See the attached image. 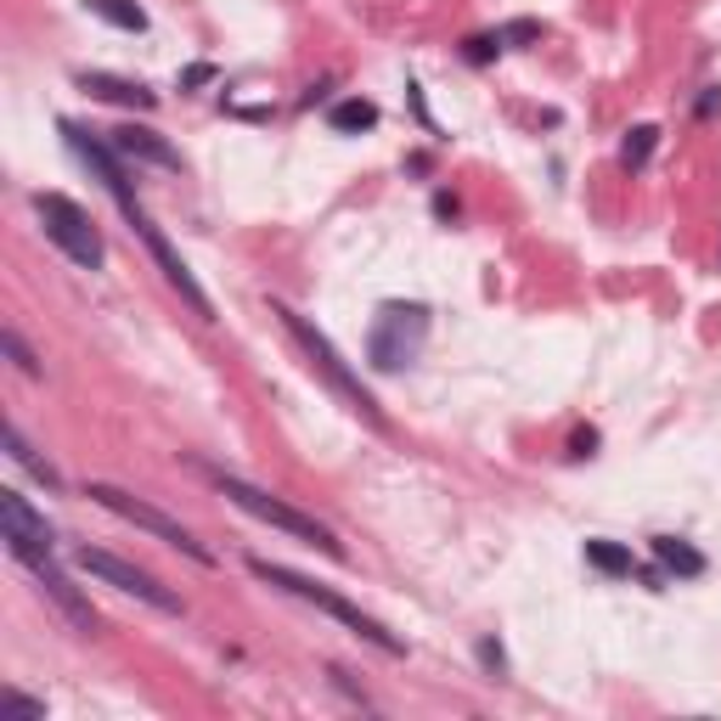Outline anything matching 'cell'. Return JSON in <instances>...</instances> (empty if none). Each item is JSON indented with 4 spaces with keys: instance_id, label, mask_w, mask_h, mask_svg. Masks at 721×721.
<instances>
[{
    "instance_id": "22",
    "label": "cell",
    "mask_w": 721,
    "mask_h": 721,
    "mask_svg": "<svg viewBox=\"0 0 721 721\" xmlns=\"http://www.w3.org/2000/svg\"><path fill=\"white\" fill-rule=\"evenodd\" d=\"M502 40H507V46H530V40H541V23H536V17H518V23L502 28Z\"/></svg>"
},
{
    "instance_id": "10",
    "label": "cell",
    "mask_w": 721,
    "mask_h": 721,
    "mask_svg": "<svg viewBox=\"0 0 721 721\" xmlns=\"http://www.w3.org/2000/svg\"><path fill=\"white\" fill-rule=\"evenodd\" d=\"M74 85L96 102H113V107H136V113H153L158 107V91H147L141 79H119V74H102V68H79Z\"/></svg>"
},
{
    "instance_id": "11",
    "label": "cell",
    "mask_w": 721,
    "mask_h": 721,
    "mask_svg": "<svg viewBox=\"0 0 721 721\" xmlns=\"http://www.w3.org/2000/svg\"><path fill=\"white\" fill-rule=\"evenodd\" d=\"M113 141V153L119 158H136V164H158V169H186L181 153L169 147V141L153 130V125H119V130H107Z\"/></svg>"
},
{
    "instance_id": "16",
    "label": "cell",
    "mask_w": 721,
    "mask_h": 721,
    "mask_svg": "<svg viewBox=\"0 0 721 721\" xmlns=\"http://www.w3.org/2000/svg\"><path fill=\"white\" fill-rule=\"evenodd\" d=\"M587 564L597 569V575H615V581H620V575H638V558H631V546H620V541H587Z\"/></svg>"
},
{
    "instance_id": "14",
    "label": "cell",
    "mask_w": 721,
    "mask_h": 721,
    "mask_svg": "<svg viewBox=\"0 0 721 721\" xmlns=\"http://www.w3.org/2000/svg\"><path fill=\"white\" fill-rule=\"evenodd\" d=\"M327 125H333L338 136H361V130L378 125V102H366V96H344V102L327 113Z\"/></svg>"
},
{
    "instance_id": "25",
    "label": "cell",
    "mask_w": 721,
    "mask_h": 721,
    "mask_svg": "<svg viewBox=\"0 0 721 721\" xmlns=\"http://www.w3.org/2000/svg\"><path fill=\"white\" fill-rule=\"evenodd\" d=\"M716 107H721V85H705V96H699V119H710Z\"/></svg>"
},
{
    "instance_id": "9",
    "label": "cell",
    "mask_w": 721,
    "mask_h": 721,
    "mask_svg": "<svg viewBox=\"0 0 721 721\" xmlns=\"http://www.w3.org/2000/svg\"><path fill=\"white\" fill-rule=\"evenodd\" d=\"M74 564H79L85 575H96V581L119 587L125 597H136V603H147V609H158V615H181V597L169 592V587L158 581V575H147V569L125 564L119 553H102V546H79V553H74Z\"/></svg>"
},
{
    "instance_id": "19",
    "label": "cell",
    "mask_w": 721,
    "mask_h": 721,
    "mask_svg": "<svg viewBox=\"0 0 721 721\" xmlns=\"http://www.w3.org/2000/svg\"><path fill=\"white\" fill-rule=\"evenodd\" d=\"M0 350H7V356L17 361V372H28V378H40V361H35V350L23 344V333H17V327H0Z\"/></svg>"
},
{
    "instance_id": "17",
    "label": "cell",
    "mask_w": 721,
    "mask_h": 721,
    "mask_svg": "<svg viewBox=\"0 0 721 721\" xmlns=\"http://www.w3.org/2000/svg\"><path fill=\"white\" fill-rule=\"evenodd\" d=\"M654 147H659V130L654 125H631L626 141H620V169H643L654 158Z\"/></svg>"
},
{
    "instance_id": "2",
    "label": "cell",
    "mask_w": 721,
    "mask_h": 721,
    "mask_svg": "<svg viewBox=\"0 0 721 721\" xmlns=\"http://www.w3.org/2000/svg\"><path fill=\"white\" fill-rule=\"evenodd\" d=\"M192 463V474H204L215 490L232 507H243L248 518H259V525H271V530H282V536H294V541H305V546H322L327 558H350L344 553V541L322 525L316 513H305V507H294V502H282V497H271V490H259V485H248L243 474H232V468H220V463H204V456H186Z\"/></svg>"
},
{
    "instance_id": "21",
    "label": "cell",
    "mask_w": 721,
    "mask_h": 721,
    "mask_svg": "<svg viewBox=\"0 0 721 721\" xmlns=\"http://www.w3.org/2000/svg\"><path fill=\"white\" fill-rule=\"evenodd\" d=\"M0 716H28V721H46V705L28 699V694H7L0 699Z\"/></svg>"
},
{
    "instance_id": "24",
    "label": "cell",
    "mask_w": 721,
    "mask_h": 721,
    "mask_svg": "<svg viewBox=\"0 0 721 721\" xmlns=\"http://www.w3.org/2000/svg\"><path fill=\"white\" fill-rule=\"evenodd\" d=\"M435 215H440V220H456V215H463V204H456L451 192H435Z\"/></svg>"
},
{
    "instance_id": "23",
    "label": "cell",
    "mask_w": 721,
    "mask_h": 721,
    "mask_svg": "<svg viewBox=\"0 0 721 721\" xmlns=\"http://www.w3.org/2000/svg\"><path fill=\"white\" fill-rule=\"evenodd\" d=\"M569 456H597V428H575V435H569Z\"/></svg>"
},
{
    "instance_id": "8",
    "label": "cell",
    "mask_w": 721,
    "mask_h": 721,
    "mask_svg": "<svg viewBox=\"0 0 721 721\" xmlns=\"http://www.w3.org/2000/svg\"><path fill=\"white\" fill-rule=\"evenodd\" d=\"M0 541H7V553H12V558H17L28 575H35V587H40V592L56 603V615H63V620L79 631V638H91V631H96V609L79 597V587H68V575L56 569L51 546H40V541H23V536H0Z\"/></svg>"
},
{
    "instance_id": "12",
    "label": "cell",
    "mask_w": 721,
    "mask_h": 721,
    "mask_svg": "<svg viewBox=\"0 0 721 721\" xmlns=\"http://www.w3.org/2000/svg\"><path fill=\"white\" fill-rule=\"evenodd\" d=\"M654 558L666 575H677V581H699L705 575V553L699 546H687L682 536H654Z\"/></svg>"
},
{
    "instance_id": "20",
    "label": "cell",
    "mask_w": 721,
    "mask_h": 721,
    "mask_svg": "<svg viewBox=\"0 0 721 721\" xmlns=\"http://www.w3.org/2000/svg\"><path fill=\"white\" fill-rule=\"evenodd\" d=\"M479 666H485L490 677H497V682L507 677V654H502V643H497V638H479Z\"/></svg>"
},
{
    "instance_id": "27",
    "label": "cell",
    "mask_w": 721,
    "mask_h": 721,
    "mask_svg": "<svg viewBox=\"0 0 721 721\" xmlns=\"http://www.w3.org/2000/svg\"><path fill=\"white\" fill-rule=\"evenodd\" d=\"M428 164H435L428 153H412V158H407V169H412V176H428Z\"/></svg>"
},
{
    "instance_id": "15",
    "label": "cell",
    "mask_w": 721,
    "mask_h": 721,
    "mask_svg": "<svg viewBox=\"0 0 721 721\" xmlns=\"http://www.w3.org/2000/svg\"><path fill=\"white\" fill-rule=\"evenodd\" d=\"M85 12L113 23V28H125V35H147V12H141L136 0H85Z\"/></svg>"
},
{
    "instance_id": "5",
    "label": "cell",
    "mask_w": 721,
    "mask_h": 721,
    "mask_svg": "<svg viewBox=\"0 0 721 721\" xmlns=\"http://www.w3.org/2000/svg\"><path fill=\"white\" fill-rule=\"evenodd\" d=\"M423 344H428V305L389 299V305H378V316H372V327H366V366L400 372L423 356Z\"/></svg>"
},
{
    "instance_id": "7",
    "label": "cell",
    "mask_w": 721,
    "mask_h": 721,
    "mask_svg": "<svg viewBox=\"0 0 721 721\" xmlns=\"http://www.w3.org/2000/svg\"><path fill=\"white\" fill-rule=\"evenodd\" d=\"M28 204H35V215H40V232H46L56 248H63L79 271H102L107 243H102V232H96L91 209L74 204L68 192H35Z\"/></svg>"
},
{
    "instance_id": "3",
    "label": "cell",
    "mask_w": 721,
    "mask_h": 721,
    "mask_svg": "<svg viewBox=\"0 0 721 721\" xmlns=\"http://www.w3.org/2000/svg\"><path fill=\"white\" fill-rule=\"evenodd\" d=\"M271 316H276V322L287 327V338H294L299 344V356H305V366L316 372V378H322L338 400H344V407H350L366 428H378V435H389V417L378 412V400H372V389L356 378V372H350V361H344L338 350H333V338L322 333V327H316L310 322V316H299L294 305H282V299H271Z\"/></svg>"
},
{
    "instance_id": "1",
    "label": "cell",
    "mask_w": 721,
    "mask_h": 721,
    "mask_svg": "<svg viewBox=\"0 0 721 721\" xmlns=\"http://www.w3.org/2000/svg\"><path fill=\"white\" fill-rule=\"evenodd\" d=\"M63 136H68V147L85 158L102 176V186L113 192V204H119V215L130 220V232L147 243V254L158 259V271H164V282L176 287V294L186 299V310L197 316V322H215V305H209V294L197 287V276L186 271V259L169 248V237L153 226V215L136 204V192H130V176H125V164H119V153H113V141H96V130H85V125H74V119H63Z\"/></svg>"
},
{
    "instance_id": "18",
    "label": "cell",
    "mask_w": 721,
    "mask_h": 721,
    "mask_svg": "<svg viewBox=\"0 0 721 721\" xmlns=\"http://www.w3.org/2000/svg\"><path fill=\"white\" fill-rule=\"evenodd\" d=\"M507 40H502V28L497 35H468L463 40V63H474V68H485V63H497V51H502Z\"/></svg>"
},
{
    "instance_id": "4",
    "label": "cell",
    "mask_w": 721,
    "mask_h": 721,
    "mask_svg": "<svg viewBox=\"0 0 721 721\" xmlns=\"http://www.w3.org/2000/svg\"><path fill=\"white\" fill-rule=\"evenodd\" d=\"M248 575L254 581H266V587H276V592H287V597H299V603H310V609H322V615H333L344 631H356L361 643H372V648H384V654H407V643L395 638V631L378 620V615H366L361 603H350L344 592H333V587H322V581H310V575H299V569H287V564H271V558H248Z\"/></svg>"
},
{
    "instance_id": "26",
    "label": "cell",
    "mask_w": 721,
    "mask_h": 721,
    "mask_svg": "<svg viewBox=\"0 0 721 721\" xmlns=\"http://www.w3.org/2000/svg\"><path fill=\"white\" fill-rule=\"evenodd\" d=\"M209 79H215V68H209V63H197V68H186V74H181V85H209Z\"/></svg>"
},
{
    "instance_id": "6",
    "label": "cell",
    "mask_w": 721,
    "mask_h": 721,
    "mask_svg": "<svg viewBox=\"0 0 721 721\" xmlns=\"http://www.w3.org/2000/svg\"><path fill=\"white\" fill-rule=\"evenodd\" d=\"M85 497H91L96 507H107L113 518H125V525H136V530H147V536H158L164 546H176V553H186L192 564H204V569H215V553L204 541H197L181 518H169V513H158L153 502H141L136 490H119V485H107V479H91L85 485Z\"/></svg>"
},
{
    "instance_id": "13",
    "label": "cell",
    "mask_w": 721,
    "mask_h": 721,
    "mask_svg": "<svg viewBox=\"0 0 721 721\" xmlns=\"http://www.w3.org/2000/svg\"><path fill=\"white\" fill-rule=\"evenodd\" d=\"M0 440H7V456H12V463H17L23 474H35L46 490H63V474H56V468L46 463V456L23 440V428H17V423H7V428H0Z\"/></svg>"
}]
</instances>
